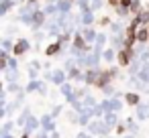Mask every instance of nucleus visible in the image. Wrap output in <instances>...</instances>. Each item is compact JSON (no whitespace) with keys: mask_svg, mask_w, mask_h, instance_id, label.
<instances>
[{"mask_svg":"<svg viewBox=\"0 0 149 138\" xmlns=\"http://www.w3.org/2000/svg\"><path fill=\"white\" fill-rule=\"evenodd\" d=\"M118 61H120L123 65H127V63H129V53H127V51H125V53H120V57H118Z\"/></svg>","mask_w":149,"mask_h":138,"instance_id":"nucleus-1","label":"nucleus"},{"mask_svg":"<svg viewBox=\"0 0 149 138\" xmlns=\"http://www.w3.org/2000/svg\"><path fill=\"white\" fill-rule=\"evenodd\" d=\"M127 102H129V104H137V102H139V97H137L135 93H129V95H127Z\"/></svg>","mask_w":149,"mask_h":138,"instance_id":"nucleus-2","label":"nucleus"},{"mask_svg":"<svg viewBox=\"0 0 149 138\" xmlns=\"http://www.w3.org/2000/svg\"><path fill=\"white\" fill-rule=\"evenodd\" d=\"M25 47H27L25 43H19V45H17V53H23V49H25Z\"/></svg>","mask_w":149,"mask_h":138,"instance_id":"nucleus-3","label":"nucleus"},{"mask_svg":"<svg viewBox=\"0 0 149 138\" xmlns=\"http://www.w3.org/2000/svg\"><path fill=\"white\" fill-rule=\"evenodd\" d=\"M57 49H59V45H51V47H49V49H47V53H55V51H57Z\"/></svg>","mask_w":149,"mask_h":138,"instance_id":"nucleus-4","label":"nucleus"},{"mask_svg":"<svg viewBox=\"0 0 149 138\" xmlns=\"http://www.w3.org/2000/svg\"><path fill=\"white\" fill-rule=\"evenodd\" d=\"M131 2H133V0H123V4H125V6H131Z\"/></svg>","mask_w":149,"mask_h":138,"instance_id":"nucleus-5","label":"nucleus"}]
</instances>
